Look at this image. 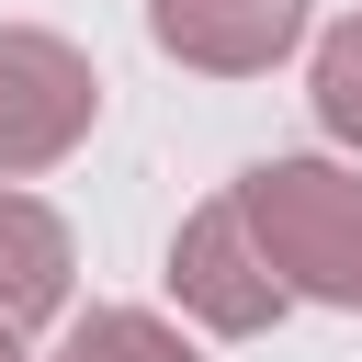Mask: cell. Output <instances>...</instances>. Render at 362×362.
<instances>
[{"label": "cell", "instance_id": "cell-7", "mask_svg": "<svg viewBox=\"0 0 362 362\" xmlns=\"http://www.w3.org/2000/svg\"><path fill=\"white\" fill-rule=\"evenodd\" d=\"M305 102H317V124L362 158V11L351 23H328L317 34V68H305Z\"/></svg>", "mask_w": 362, "mask_h": 362}, {"label": "cell", "instance_id": "cell-4", "mask_svg": "<svg viewBox=\"0 0 362 362\" xmlns=\"http://www.w3.org/2000/svg\"><path fill=\"white\" fill-rule=\"evenodd\" d=\"M147 34L204 79H260L305 45V0H147Z\"/></svg>", "mask_w": 362, "mask_h": 362}, {"label": "cell", "instance_id": "cell-1", "mask_svg": "<svg viewBox=\"0 0 362 362\" xmlns=\"http://www.w3.org/2000/svg\"><path fill=\"white\" fill-rule=\"evenodd\" d=\"M283 305H362V170L351 158H260L226 181Z\"/></svg>", "mask_w": 362, "mask_h": 362}, {"label": "cell", "instance_id": "cell-2", "mask_svg": "<svg viewBox=\"0 0 362 362\" xmlns=\"http://www.w3.org/2000/svg\"><path fill=\"white\" fill-rule=\"evenodd\" d=\"M90 113H102L90 57L68 34H45V23H0V192L34 181V170H57L90 136Z\"/></svg>", "mask_w": 362, "mask_h": 362}, {"label": "cell", "instance_id": "cell-5", "mask_svg": "<svg viewBox=\"0 0 362 362\" xmlns=\"http://www.w3.org/2000/svg\"><path fill=\"white\" fill-rule=\"evenodd\" d=\"M68 272H79V249H68L57 204H34V192H0V339L45 328V317L68 305Z\"/></svg>", "mask_w": 362, "mask_h": 362}, {"label": "cell", "instance_id": "cell-8", "mask_svg": "<svg viewBox=\"0 0 362 362\" xmlns=\"http://www.w3.org/2000/svg\"><path fill=\"white\" fill-rule=\"evenodd\" d=\"M0 362H23V339H0Z\"/></svg>", "mask_w": 362, "mask_h": 362}, {"label": "cell", "instance_id": "cell-3", "mask_svg": "<svg viewBox=\"0 0 362 362\" xmlns=\"http://www.w3.org/2000/svg\"><path fill=\"white\" fill-rule=\"evenodd\" d=\"M170 305L192 328H215V339H260L283 317V283L260 272V249H249V226H238L226 192L181 215V238H170Z\"/></svg>", "mask_w": 362, "mask_h": 362}, {"label": "cell", "instance_id": "cell-6", "mask_svg": "<svg viewBox=\"0 0 362 362\" xmlns=\"http://www.w3.org/2000/svg\"><path fill=\"white\" fill-rule=\"evenodd\" d=\"M57 362H204L158 305H90L68 339H57Z\"/></svg>", "mask_w": 362, "mask_h": 362}]
</instances>
